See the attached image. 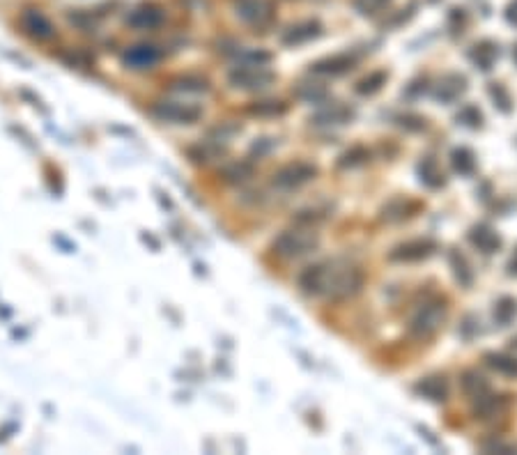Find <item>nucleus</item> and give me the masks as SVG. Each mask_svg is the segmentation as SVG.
<instances>
[{"instance_id":"nucleus-1","label":"nucleus","mask_w":517,"mask_h":455,"mask_svg":"<svg viewBox=\"0 0 517 455\" xmlns=\"http://www.w3.org/2000/svg\"><path fill=\"white\" fill-rule=\"evenodd\" d=\"M365 283L363 269L347 260H322L306 267L299 274V287L308 297H320L329 301H343L361 292Z\"/></svg>"},{"instance_id":"nucleus-2","label":"nucleus","mask_w":517,"mask_h":455,"mask_svg":"<svg viewBox=\"0 0 517 455\" xmlns=\"http://www.w3.org/2000/svg\"><path fill=\"white\" fill-rule=\"evenodd\" d=\"M320 246V235L315 233L313 226H302L288 228L271 242V253L283 260H297L304 255L313 253Z\"/></svg>"},{"instance_id":"nucleus-3","label":"nucleus","mask_w":517,"mask_h":455,"mask_svg":"<svg viewBox=\"0 0 517 455\" xmlns=\"http://www.w3.org/2000/svg\"><path fill=\"white\" fill-rule=\"evenodd\" d=\"M446 318H448V306L444 299L437 297V299L423 301L410 320V336L416 338V341H428V338L437 336V331L444 327Z\"/></svg>"},{"instance_id":"nucleus-4","label":"nucleus","mask_w":517,"mask_h":455,"mask_svg":"<svg viewBox=\"0 0 517 455\" xmlns=\"http://www.w3.org/2000/svg\"><path fill=\"white\" fill-rule=\"evenodd\" d=\"M274 81V72L262 62H244L230 72V83L239 90H264Z\"/></svg>"},{"instance_id":"nucleus-5","label":"nucleus","mask_w":517,"mask_h":455,"mask_svg":"<svg viewBox=\"0 0 517 455\" xmlns=\"http://www.w3.org/2000/svg\"><path fill=\"white\" fill-rule=\"evenodd\" d=\"M318 177V165L311 161H292L288 165H283L281 170L274 172V186L283 189V191H292V189H299L313 182Z\"/></svg>"},{"instance_id":"nucleus-6","label":"nucleus","mask_w":517,"mask_h":455,"mask_svg":"<svg viewBox=\"0 0 517 455\" xmlns=\"http://www.w3.org/2000/svg\"><path fill=\"white\" fill-rule=\"evenodd\" d=\"M437 242L428 237H419V239H407V242L398 244L391 248L389 260L391 262H421L428 260L437 253Z\"/></svg>"},{"instance_id":"nucleus-7","label":"nucleus","mask_w":517,"mask_h":455,"mask_svg":"<svg viewBox=\"0 0 517 455\" xmlns=\"http://www.w3.org/2000/svg\"><path fill=\"white\" fill-rule=\"evenodd\" d=\"M152 113L159 120L173 124H194L203 115V109L196 104H184V102H159L154 104Z\"/></svg>"},{"instance_id":"nucleus-8","label":"nucleus","mask_w":517,"mask_h":455,"mask_svg":"<svg viewBox=\"0 0 517 455\" xmlns=\"http://www.w3.org/2000/svg\"><path fill=\"white\" fill-rule=\"evenodd\" d=\"M508 412V400L504 395H499L495 391H488L481 398L471 400V414L476 421H483V423H490V421H497L506 416Z\"/></svg>"},{"instance_id":"nucleus-9","label":"nucleus","mask_w":517,"mask_h":455,"mask_svg":"<svg viewBox=\"0 0 517 455\" xmlns=\"http://www.w3.org/2000/svg\"><path fill=\"white\" fill-rule=\"evenodd\" d=\"M237 14L251 26L262 28L274 19V5L269 0H241L237 7Z\"/></svg>"},{"instance_id":"nucleus-10","label":"nucleus","mask_w":517,"mask_h":455,"mask_svg":"<svg viewBox=\"0 0 517 455\" xmlns=\"http://www.w3.org/2000/svg\"><path fill=\"white\" fill-rule=\"evenodd\" d=\"M466 93V79L462 74H446L435 86V99L441 104H453Z\"/></svg>"},{"instance_id":"nucleus-11","label":"nucleus","mask_w":517,"mask_h":455,"mask_svg":"<svg viewBox=\"0 0 517 455\" xmlns=\"http://www.w3.org/2000/svg\"><path fill=\"white\" fill-rule=\"evenodd\" d=\"M352 118H354V111L349 109V106L340 104V102H333V104H324L322 109L311 118V122L318 124V127H331V124H345Z\"/></svg>"},{"instance_id":"nucleus-12","label":"nucleus","mask_w":517,"mask_h":455,"mask_svg":"<svg viewBox=\"0 0 517 455\" xmlns=\"http://www.w3.org/2000/svg\"><path fill=\"white\" fill-rule=\"evenodd\" d=\"M469 242L485 255L497 253L499 248H502V237H499V233L490 226V223H478V226H474L469 233Z\"/></svg>"},{"instance_id":"nucleus-13","label":"nucleus","mask_w":517,"mask_h":455,"mask_svg":"<svg viewBox=\"0 0 517 455\" xmlns=\"http://www.w3.org/2000/svg\"><path fill=\"white\" fill-rule=\"evenodd\" d=\"M421 210L419 203L410 201V198H394L382 207V219L387 223H403L407 219L416 217V212Z\"/></svg>"},{"instance_id":"nucleus-14","label":"nucleus","mask_w":517,"mask_h":455,"mask_svg":"<svg viewBox=\"0 0 517 455\" xmlns=\"http://www.w3.org/2000/svg\"><path fill=\"white\" fill-rule=\"evenodd\" d=\"M354 57L352 55H331L324 57V60H318L315 64H311V72L318 74V76H343L349 69L354 67Z\"/></svg>"},{"instance_id":"nucleus-15","label":"nucleus","mask_w":517,"mask_h":455,"mask_svg":"<svg viewBox=\"0 0 517 455\" xmlns=\"http://www.w3.org/2000/svg\"><path fill=\"white\" fill-rule=\"evenodd\" d=\"M414 391L425 400L444 402L448 398V382H446V377H441V375H430V377H423L421 382L414 386Z\"/></svg>"},{"instance_id":"nucleus-16","label":"nucleus","mask_w":517,"mask_h":455,"mask_svg":"<svg viewBox=\"0 0 517 455\" xmlns=\"http://www.w3.org/2000/svg\"><path fill=\"white\" fill-rule=\"evenodd\" d=\"M320 35H322V26L318 21H304V23H297V26L288 28V32L283 35V44L299 46V44H306V41H311Z\"/></svg>"},{"instance_id":"nucleus-17","label":"nucleus","mask_w":517,"mask_h":455,"mask_svg":"<svg viewBox=\"0 0 517 455\" xmlns=\"http://www.w3.org/2000/svg\"><path fill=\"white\" fill-rule=\"evenodd\" d=\"M469 57H471V62L476 64L481 72H490L499 60V46L495 44V41H488V39L478 41V44L471 46Z\"/></svg>"},{"instance_id":"nucleus-18","label":"nucleus","mask_w":517,"mask_h":455,"mask_svg":"<svg viewBox=\"0 0 517 455\" xmlns=\"http://www.w3.org/2000/svg\"><path fill=\"white\" fill-rule=\"evenodd\" d=\"M159 51L154 46H133L131 51L124 55V62L129 64L131 69H149L159 62Z\"/></svg>"},{"instance_id":"nucleus-19","label":"nucleus","mask_w":517,"mask_h":455,"mask_svg":"<svg viewBox=\"0 0 517 455\" xmlns=\"http://www.w3.org/2000/svg\"><path fill=\"white\" fill-rule=\"evenodd\" d=\"M460 384H462L464 395L469 400H476V398H481V395H485L488 391H492L490 382L483 375H478L476 370H466L462 375V379H460Z\"/></svg>"},{"instance_id":"nucleus-20","label":"nucleus","mask_w":517,"mask_h":455,"mask_svg":"<svg viewBox=\"0 0 517 455\" xmlns=\"http://www.w3.org/2000/svg\"><path fill=\"white\" fill-rule=\"evenodd\" d=\"M485 363L504 377H517V357L506 352H488Z\"/></svg>"},{"instance_id":"nucleus-21","label":"nucleus","mask_w":517,"mask_h":455,"mask_svg":"<svg viewBox=\"0 0 517 455\" xmlns=\"http://www.w3.org/2000/svg\"><path fill=\"white\" fill-rule=\"evenodd\" d=\"M419 177H421V182L425 186H430V189H439V186H444L446 184V177H444V172H441V168H439V163L432 159V156H428V159H423L421 163H419Z\"/></svg>"},{"instance_id":"nucleus-22","label":"nucleus","mask_w":517,"mask_h":455,"mask_svg":"<svg viewBox=\"0 0 517 455\" xmlns=\"http://www.w3.org/2000/svg\"><path fill=\"white\" fill-rule=\"evenodd\" d=\"M161 19H163V14H161L159 7H154V5H143V7H140V10L133 12V16H131V26H136V28H140V30H152V28L159 26Z\"/></svg>"},{"instance_id":"nucleus-23","label":"nucleus","mask_w":517,"mask_h":455,"mask_svg":"<svg viewBox=\"0 0 517 455\" xmlns=\"http://www.w3.org/2000/svg\"><path fill=\"white\" fill-rule=\"evenodd\" d=\"M451 165L455 172L460 175H471L476 170V154H474L469 147H455L451 152Z\"/></svg>"},{"instance_id":"nucleus-24","label":"nucleus","mask_w":517,"mask_h":455,"mask_svg":"<svg viewBox=\"0 0 517 455\" xmlns=\"http://www.w3.org/2000/svg\"><path fill=\"white\" fill-rule=\"evenodd\" d=\"M517 320V299L513 297H502L495 304V322L499 327H511Z\"/></svg>"},{"instance_id":"nucleus-25","label":"nucleus","mask_w":517,"mask_h":455,"mask_svg":"<svg viewBox=\"0 0 517 455\" xmlns=\"http://www.w3.org/2000/svg\"><path fill=\"white\" fill-rule=\"evenodd\" d=\"M288 111V104L278 102V99H264V102H255L248 113L257 115V118H276V115H283Z\"/></svg>"},{"instance_id":"nucleus-26","label":"nucleus","mask_w":517,"mask_h":455,"mask_svg":"<svg viewBox=\"0 0 517 455\" xmlns=\"http://www.w3.org/2000/svg\"><path fill=\"white\" fill-rule=\"evenodd\" d=\"M451 267H453V274L455 278L460 280V285L469 287L471 280H474V271L469 267V262H466V258L460 253V251H453L451 253Z\"/></svg>"},{"instance_id":"nucleus-27","label":"nucleus","mask_w":517,"mask_h":455,"mask_svg":"<svg viewBox=\"0 0 517 455\" xmlns=\"http://www.w3.org/2000/svg\"><path fill=\"white\" fill-rule=\"evenodd\" d=\"M387 79H389L387 72H375V74H370V76H365V79H361L356 83V93L363 95V97L377 95L382 90V86L387 83Z\"/></svg>"},{"instance_id":"nucleus-28","label":"nucleus","mask_w":517,"mask_h":455,"mask_svg":"<svg viewBox=\"0 0 517 455\" xmlns=\"http://www.w3.org/2000/svg\"><path fill=\"white\" fill-rule=\"evenodd\" d=\"M490 97H492V102H495V106L502 113H511L513 111V97H511V93H508L506 90V86H502V83H490Z\"/></svg>"},{"instance_id":"nucleus-29","label":"nucleus","mask_w":517,"mask_h":455,"mask_svg":"<svg viewBox=\"0 0 517 455\" xmlns=\"http://www.w3.org/2000/svg\"><path fill=\"white\" fill-rule=\"evenodd\" d=\"M368 150H365V147H354V150H349V152H345L343 156H340V161H338V165L340 168H354V165H361V163H365L368 161Z\"/></svg>"},{"instance_id":"nucleus-30","label":"nucleus","mask_w":517,"mask_h":455,"mask_svg":"<svg viewBox=\"0 0 517 455\" xmlns=\"http://www.w3.org/2000/svg\"><path fill=\"white\" fill-rule=\"evenodd\" d=\"M389 5V0H354V7L358 10V14L363 16H375L377 12H382Z\"/></svg>"},{"instance_id":"nucleus-31","label":"nucleus","mask_w":517,"mask_h":455,"mask_svg":"<svg viewBox=\"0 0 517 455\" xmlns=\"http://www.w3.org/2000/svg\"><path fill=\"white\" fill-rule=\"evenodd\" d=\"M455 120L466 124V127H481V124H483V115H481L478 109H474V106H464V109L455 115Z\"/></svg>"},{"instance_id":"nucleus-32","label":"nucleus","mask_w":517,"mask_h":455,"mask_svg":"<svg viewBox=\"0 0 517 455\" xmlns=\"http://www.w3.org/2000/svg\"><path fill=\"white\" fill-rule=\"evenodd\" d=\"M175 90H182V93H205L207 90V83L205 81H200V79H180V81H175V86H173Z\"/></svg>"},{"instance_id":"nucleus-33","label":"nucleus","mask_w":517,"mask_h":455,"mask_svg":"<svg viewBox=\"0 0 517 455\" xmlns=\"http://www.w3.org/2000/svg\"><path fill=\"white\" fill-rule=\"evenodd\" d=\"M398 124L403 129H410V131L425 129V120L421 118V115H403V118H398Z\"/></svg>"},{"instance_id":"nucleus-34","label":"nucleus","mask_w":517,"mask_h":455,"mask_svg":"<svg viewBox=\"0 0 517 455\" xmlns=\"http://www.w3.org/2000/svg\"><path fill=\"white\" fill-rule=\"evenodd\" d=\"M324 88H313V86H302L299 88V97L308 99V102H320V99H324Z\"/></svg>"},{"instance_id":"nucleus-35","label":"nucleus","mask_w":517,"mask_h":455,"mask_svg":"<svg viewBox=\"0 0 517 455\" xmlns=\"http://www.w3.org/2000/svg\"><path fill=\"white\" fill-rule=\"evenodd\" d=\"M483 449L485 451H499V453H515L517 451V446H511V444H502V442H492V444H485L483 446Z\"/></svg>"},{"instance_id":"nucleus-36","label":"nucleus","mask_w":517,"mask_h":455,"mask_svg":"<svg viewBox=\"0 0 517 455\" xmlns=\"http://www.w3.org/2000/svg\"><path fill=\"white\" fill-rule=\"evenodd\" d=\"M506 21L511 23V26L517 28V0H513V3L508 5V10H506Z\"/></svg>"},{"instance_id":"nucleus-37","label":"nucleus","mask_w":517,"mask_h":455,"mask_svg":"<svg viewBox=\"0 0 517 455\" xmlns=\"http://www.w3.org/2000/svg\"><path fill=\"white\" fill-rule=\"evenodd\" d=\"M508 276H517V251L511 258V262H508Z\"/></svg>"},{"instance_id":"nucleus-38","label":"nucleus","mask_w":517,"mask_h":455,"mask_svg":"<svg viewBox=\"0 0 517 455\" xmlns=\"http://www.w3.org/2000/svg\"><path fill=\"white\" fill-rule=\"evenodd\" d=\"M511 347H513V350L517 352V336H515V338H513V341H511Z\"/></svg>"},{"instance_id":"nucleus-39","label":"nucleus","mask_w":517,"mask_h":455,"mask_svg":"<svg viewBox=\"0 0 517 455\" xmlns=\"http://www.w3.org/2000/svg\"><path fill=\"white\" fill-rule=\"evenodd\" d=\"M513 57H515V62H517V44L513 46Z\"/></svg>"}]
</instances>
